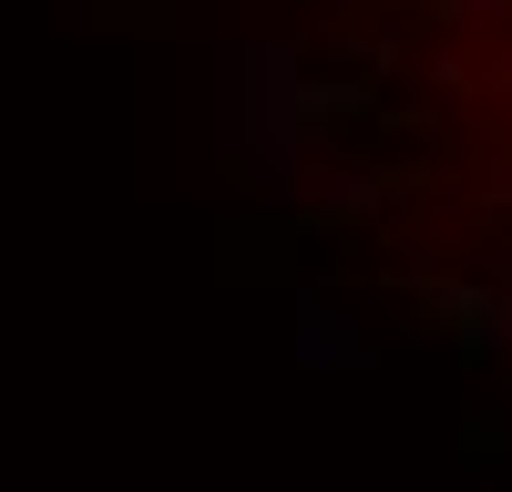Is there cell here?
Wrapping results in <instances>:
<instances>
[]
</instances>
